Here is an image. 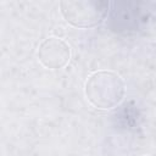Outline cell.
<instances>
[{
    "label": "cell",
    "instance_id": "obj_3",
    "mask_svg": "<svg viewBox=\"0 0 156 156\" xmlns=\"http://www.w3.org/2000/svg\"><path fill=\"white\" fill-rule=\"evenodd\" d=\"M71 58L69 45L57 37H50L38 48V60L48 69L63 68Z\"/></svg>",
    "mask_w": 156,
    "mask_h": 156
},
{
    "label": "cell",
    "instance_id": "obj_4",
    "mask_svg": "<svg viewBox=\"0 0 156 156\" xmlns=\"http://www.w3.org/2000/svg\"><path fill=\"white\" fill-rule=\"evenodd\" d=\"M145 156H146V155H145Z\"/></svg>",
    "mask_w": 156,
    "mask_h": 156
},
{
    "label": "cell",
    "instance_id": "obj_2",
    "mask_svg": "<svg viewBox=\"0 0 156 156\" xmlns=\"http://www.w3.org/2000/svg\"><path fill=\"white\" fill-rule=\"evenodd\" d=\"M58 5L65 21L82 29L102 23L110 9V2L105 0H63Z\"/></svg>",
    "mask_w": 156,
    "mask_h": 156
},
{
    "label": "cell",
    "instance_id": "obj_1",
    "mask_svg": "<svg viewBox=\"0 0 156 156\" xmlns=\"http://www.w3.org/2000/svg\"><path fill=\"white\" fill-rule=\"evenodd\" d=\"M126 84L119 74L112 71H96L91 73L84 85L88 102L100 110L117 106L124 98Z\"/></svg>",
    "mask_w": 156,
    "mask_h": 156
}]
</instances>
